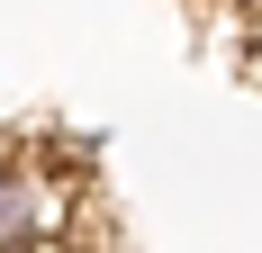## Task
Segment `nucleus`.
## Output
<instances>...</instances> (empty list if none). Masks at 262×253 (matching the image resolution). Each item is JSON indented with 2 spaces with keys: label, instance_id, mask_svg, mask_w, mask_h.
I'll return each instance as SVG.
<instances>
[{
  "label": "nucleus",
  "instance_id": "obj_2",
  "mask_svg": "<svg viewBox=\"0 0 262 253\" xmlns=\"http://www.w3.org/2000/svg\"><path fill=\"white\" fill-rule=\"evenodd\" d=\"M0 154H9V145H0Z\"/></svg>",
  "mask_w": 262,
  "mask_h": 253
},
{
  "label": "nucleus",
  "instance_id": "obj_1",
  "mask_svg": "<svg viewBox=\"0 0 262 253\" xmlns=\"http://www.w3.org/2000/svg\"><path fill=\"white\" fill-rule=\"evenodd\" d=\"M63 217H73V190H63L54 172H36V163H9V154H0V253L54 244Z\"/></svg>",
  "mask_w": 262,
  "mask_h": 253
}]
</instances>
